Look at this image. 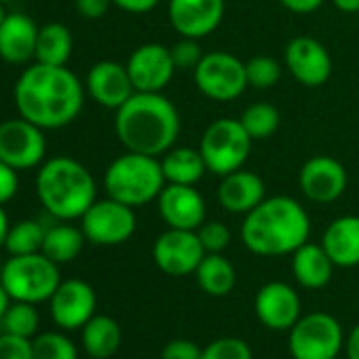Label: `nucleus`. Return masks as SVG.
Returning a JSON list of instances; mask_svg holds the SVG:
<instances>
[{"label":"nucleus","mask_w":359,"mask_h":359,"mask_svg":"<svg viewBox=\"0 0 359 359\" xmlns=\"http://www.w3.org/2000/svg\"><path fill=\"white\" fill-rule=\"evenodd\" d=\"M0 323H3L7 334L32 338L36 334V330H39V313H36L34 304L13 300Z\"/></svg>","instance_id":"nucleus-32"},{"label":"nucleus","mask_w":359,"mask_h":359,"mask_svg":"<svg viewBox=\"0 0 359 359\" xmlns=\"http://www.w3.org/2000/svg\"><path fill=\"white\" fill-rule=\"evenodd\" d=\"M127 72L135 91L142 93H163L171 83L175 64L171 60V49L158 43H146L137 47L127 60Z\"/></svg>","instance_id":"nucleus-14"},{"label":"nucleus","mask_w":359,"mask_h":359,"mask_svg":"<svg viewBox=\"0 0 359 359\" xmlns=\"http://www.w3.org/2000/svg\"><path fill=\"white\" fill-rule=\"evenodd\" d=\"M47 229L36 222V220H22L13 224L7 233L5 239V250L11 256H28V254H39L43 250Z\"/></svg>","instance_id":"nucleus-30"},{"label":"nucleus","mask_w":359,"mask_h":359,"mask_svg":"<svg viewBox=\"0 0 359 359\" xmlns=\"http://www.w3.org/2000/svg\"><path fill=\"white\" fill-rule=\"evenodd\" d=\"M165 184L167 182L158 156L129 150L116 156L104 173L106 195L133 210L152 203L161 195Z\"/></svg>","instance_id":"nucleus-5"},{"label":"nucleus","mask_w":359,"mask_h":359,"mask_svg":"<svg viewBox=\"0 0 359 359\" xmlns=\"http://www.w3.org/2000/svg\"><path fill=\"white\" fill-rule=\"evenodd\" d=\"M20 191V175L18 169L0 161V205L9 203Z\"/></svg>","instance_id":"nucleus-40"},{"label":"nucleus","mask_w":359,"mask_h":359,"mask_svg":"<svg viewBox=\"0 0 359 359\" xmlns=\"http://www.w3.org/2000/svg\"><path fill=\"white\" fill-rule=\"evenodd\" d=\"M3 266H5V264H3V262H0V275H3Z\"/></svg>","instance_id":"nucleus-49"},{"label":"nucleus","mask_w":359,"mask_h":359,"mask_svg":"<svg viewBox=\"0 0 359 359\" xmlns=\"http://www.w3.org/2000/svg\"><path fill=\"white\" fill-rule=\"evenodd\" d=\"M241 125L248 131V135L252 137V142H260L271 137L277 127H279V110L269 104V102H256L252 106H248L241 114Z\"/></svg>","instance_id":"nucleus-31"},{"label":"nucleus","mask_w":359,"mask_h":359,"mask_svg":"<svg viewBox=\"0 0 359 359\" xmlns=\"http://www.w3.org/2000/svg\"><path fill=\"white\" fill-rule=\"evenodd\" d=\"M45 129L28 118H9L0 123V161L13 169H32L45 161L47 140Z\"/></svg>","instance_id":"nucleus-11"},{"label":"nucleus","mask_w":359,"mask_h":359,"mask_svg":"<svg viewBox=\"0 0 359 359\" xmlns=\"http://www.w3.org/2000/svg\"><path fill=\"white\" fill-rule=\"evenodd\" d=\"M203 51L199 47L197 39H180L173 47H171V60L175 64V70H195L199 66V62L203 60Z\"/></svg>","instance_id":"nucleus-37"},{"label":"nucleus","mask_w":359,"mask_h":359,"mask_svg":"<svg viewBox=\"0 0 359 359\" xmlns=\"http://www.w3.org/2000/svg\"><path fill=\"white\" fill-rule=\"evenodd\" d=\"M0 3H11V0H0Z\"/></svg>","instance_id":"nucleus-50"},{"label":"nucleus","mask_w":359,"mask_h":359,"mask_svg":"<svg viewBox=\"0 0 359 359\" xmlns=\"http://www.w3.org/2000/svg\"><path fill=\"white\" fill-rule=\"evenodd\" d=\"M121 325L108 315H93L83 325V346L95 359L112 357L121 346Z\"/></svg>","instance_id":"nucleus-26"},{"label":"nucleus","mask_w":359,"mask_h":359,"mask_svg":"<svg viewBox=\"0 0 359 359\" xmlns=\"http://www.w3.org/2000/svg\"><path fill=\"white\" fill-rule=\"evenodd\" d=\"M11 224H9V216L7 212L0 205V245H5V239H7V233H9Z\"/></svg>","instance_id":"nucleus-46"},{"label":"nucleus","mask_w":359,"mask_h":359,"mask_svg":"<svg viewBox=\"0 0 359 359\" xmlns=\"http://www.w3.org/2000/svg\"><path fill=\"white\" fill-rule=\"evenodd\" d=\"M87 93L104 108L118 110L133 93V83L129 79L127 66L118 62H97L91 66L85 83Z\"/></svg>","instance_id":"nucleus-20"},{"label":"nucleus","mask_w":359,"mask_h":359,"mask_svg":"<svg viewBox=\"0 0 359 359\" xmlns=\"http://www.w3.org/2000/svg\"><path fill=\"white\" fill-rule=\"evenodd\" d=\"M34 359H76L74 342L57 332H45L32 340Z\"/></svg>","instance_id":"nucleus-33"},{"label":"nucleus","mask_w":359,"mask_h":359,"mask_svg":"<svg viewBox=\"0 0 359 359\" xmlns=\"http://www.w3.org/2000/svg\"><path fill=\"white\" fill-rule=\"evenodd\" d=\"M332 5L342 13H359V0H332Z\"/></svg>","instance_id":"nucleus-45"},{"label":"nucleus","mask_w":359,"mask_h":359,"mask_svg":"<svg viewBox=\"0 0 359 359\" xmlns=\"http://www.w3.org/2000/svg\"><path fill=\"white\" fill-rule=\"evenodd\" d=\"M72 32L64 24H45L39 28L34 60L47 66H66L72 55Z\"/></svg>","instance_id":"nucleus-28"},{"label":"nucleus","mask_w":359,"mask_h":359,"mask_svg":"<svg viewBox=\"0 0 359 359\" xmlns=\"http://www.w3.org/2000/svg\"><path fill=\"white\" fill-rule=\"evenodd\" d=\"M245 74H248V87L269 89L279 83L281 64L269 55H256L245 62Z\"/></svg>","instance_id":"nucleus-34"},{"label":"nucleus","mask_w":359,"mask_h":359,"mask_svg":"<svg viewBox=\"0 0 359 359\" xmlns=\"http://www.w3.org/2000/svg\"><path fill=\"white\" fill-rule=\"evenodd\" d=\"M114 112L116 137L129 152L163 156L180 135V114L163 93L135 91Z\"/></svg>","instance_id":"nucleus-2"},{"label":"nucleus","mask_w":359,"mask_h":359,"mask_svg":"<svg viewBox=\"0 0 359 359\" xmlns=\"http://www.w3.org/2000/svg\"><path fill=\"white\" fill-rule=\"evenodd\" d=\"M292 271L296 281L306 290H321L330 283L334 262L317 243H304L292 254Z\"/></svg>","instance_id":"nucleus-24"},{"label":"nucleus","mask_w":359,"mask_h":359,"mask_svg":"<svg viewBox=\"0 0 359 359\" xmlns=\"http://www.w3.org/2000/svg\"><path fill=\"white\" fill-rule=\"evenodd\" d=\"M281 7L292 11V13H298V15H306V13H313L317 11L323 0H279Z\"/></svg>","instance_id":"nucleus-43"},{"label":"nucleus","mask_w":359,"mask_h":359,"mask_svg":"<svg viewBox=\"0 0 359 359\" xmlns=\"http://www.w3.org/2000/svg\"><path fill=\"white\" fill-rule=\"evenodd\" d=\"M342 344V325L330 313H309L290 327V353L294 359H336Z\"/></svg>","instance_id":"nucleus-8"},{"label":"nucleus","mask_w":359,"mask_h":359,"mask_svg":"<svg viewBox=\"0 0 359 359\" xmlns=\"http://www.w3.org/2000/svg\"><path fill=\"white\" fill-rule=\"evenodd\" d=\"M0 359H34L32 340L5 332L0 336Z\"/></svg>","instance_id":"nucleus-38"},{"label":"nucleus","mask_w":359,"mask_h":359,"mask_svg":"<svg viewBox=\"0 0 359 359\" xmlns=\"http://www.w3.org/2000/svg\"><path fill=\"white\" fill-rule=\"evenodd\" d=\"M199 150L208 171L222 177L243 167L252 150V137L239 118H218L205 129Z\"/></svg>","instance_id":"nucleus-7"},{"label":"nucleus","mask_w":359,"mask_h":359,"mask_svg":"<svg viewBox=\"0 0 359 359\" xmlns=\"http://www.w3.org/2000/svg\"><path fill=\"white\" fill-rule=\"evenodd\" d=\"M13 95L20 116L41 129L70 125L85 104V87L72 70L39 62L22 72Z\"/></svg>","instance_id":"nucleus-1"},{"label":"nucleus","mask_w":359,"mask_h":359,"mask_svg":"<svg viewBox=\"0 0 359 359\" xmlns=\"http://www.w3.org/2000/svg\"><path fill=\"white\" fill-rule=\"evenodd\" d=\"M41 205L57 220H79L95 203L97 187L91 171L72 156H53L36 173Z\"/></svg>","instance_id":"nucleus-4"},{"label":"nucleus","mask_w":359,"mask_h":359,"mask_svg":"<svg viewBox=\"0 0 359 359\" xmlns=\"http://www.w3.org/2000/svg\"><path fill=\"white\" fill-rule=\"evenodd\" d=\"M201 355H203V348L197 342L175 338L163 346L161 359H201Z\"/></svg>","instance_id":"nucleus-39"},{"label":"nucleus","mask_w":359,"mask_h":359,"mask_svg":"<svg viewBox=\"0 0 359 359\" xmlns=\"http://www.w3.org/2000/svg\"><path fill=\"white\" fill-rule=\"evenodd\" d=\"M85 241L87 239L81 229H76L72 224H55V226L47 229L41 252L55 264H64V262L74 260L81 254Z\"/></svg>","instance_id":"nucleus-29"},{"label":"nucleus","mask_w":359,"mask_h":359,"mask_svg":"<svg viewBox=\"0 0 359 359\" xmlns=\"http://www.w3.org/2000/svg\"><path fill=\"white\" fill-rule=\"evenodd\" d=\"M311 235V218L306 210L292 197H266L241 224L243 245L256 256H287L306 243Z\"/></svg>","instance_id":"nucleus-3"},{"label":"nucleus","mask_w":359,"mask_h":359,"mask_svg":"<svg viewBox=\"0 0 359 359\" xmlns=\"http://www.w3.org/2000/svg\"><path fill=\"white\" fill-rule=\"evenodd\" d=\"M161 167L167 184H189L195 187L208 171L199 148H171L161 156Z\"/></svg>","instance_id":"nucleus-25"},{"label":"nucleus","mask_w":359,"mask_h":359,"mask_svg":"<svg viewBox=\"0 0 359 359\" xmlns=\"http://www.w3.org/2000/svg\"><path fill=\"white\" fill-rule=\"evenodd\" d=\"M0 283L9 292L11 300L39 304L51 300L53 292L62 283L60 269L43 252L28 256H11L0 275Z\"/></svg>","instance_id":"nucleus-6"},{"label":"nucleus","mask_w":359,"mask_h":359,"mask_svg":"<svg viewBox=\"0 0 359 359\" xmlns=\"http://www.w3.org/2000/svg\"><path fill=\"white\" fill-rule=\"evenodd\" d=\"M344 348H346L348 359H359V323L348 332V336L344 340Z\"/></svg>","instance_id":"nucleus-44"},{"label":"nucleus","mask_w":359,"mask_h":359,"mask_svg":"<svg viewBox=\"0 0 359 359\" xmlns=\"http://www.w3.org/2000/svg\"><path fill=\"white\" fill-rule=\"evenodd\" d=\"M169 22L184 39L212 34L224 18V0H169Z\"/></svg>","instance_id":"nucleus-17"},{"label":"nucleus","mask_w":359,"mask_h":359,"mask_svg":"<svg viewBox=\"0 0 359 359\" xmlns=\"http://www.w3.org/2000/svg\"><path fill=\"white\" fill-rule=\"evenodd\" d=\"M9 306H11V296L5 290V285L0 283V321H3V317H5V313H7Z\"/></svg>","instance_id":"nucleus-47"},{"label":"nucleus","mask_w":359,"mask_h":359,"mask_svg":"<svg viewBox=\"0 0 359 359\" xmlns=\"http://www.w3.org/2000/svg\"><path fill=\"white\" fill-rule=\"evenodd\" d=\"M7 11H5V3H0V26H3V22L7 20Z\"/></svg>","instance_id":"nucleus-48"},{"label":"nucleus","mask_w":359,"mask_h":359,"mask_svg":"<svg viewBox=\"0 0 359 359\" xmlns=\"http://www.w3.org/2000/svg\"><path fill=\"white\" fill-rule=\"evenodd\" d=\"M201 359H254L252 348L241 338H218L203 348Z\"/></svg>","instance_id":"nucleus-35"},{"label":"nucleus","mask_w":359,"mask_h":359,"mask_svg":"<svg viewBox=\"0 0 359 359\" xmlns=\"http://www.w3.org/2000/svg\"><path fill=\"white\" fill-rule=\"evenodd\" d=\"M195 277H197L199 287L205 294L216 296V298L231 294L237 283L235 266L222 254H205L201 264L195 271Z\"/></svg>","instance_id":"nucleus-27"},{"label":"nucleus","mask_w":359,"mask_h":359,"mask_svg":"<svg viewBox=\"0 0 359 359\" xmlns=\"http://www.w3.org/2000/svg\"><path fill=\"white\" fill-rule=\"evenodd\" d=\"M156 205L167 229L197 231L205 222V201L195 187L165 184Z\"/></svg>","instance_id":"nucleus-16"},{"label":"nucleus","mask_w":359,"mask_h":359,"mask_svg":"<svg viewBox=\"0 0 359 359\" xmlns=\"http://www.w3.org/2000/svg\"><path fill=\"white\" fill-rule=\"evenodd\" d=\"M254 309L260 323L271 330H290L302 317L296 290L283 281L264 283L256 294Z\"/></svg>","instance_id":"nucleus-19"},{"label":"nucleus","mask_w":359,"mask_h":359,"mask_svg":"<svg viewBox=\"0 0 359 359\" xmlns=\"http://www.w3.org/2000/svg\"><path fill=\"white\" fill-rule=\"evenodd\" d=\"M39 26L24 13H9L0 26V57L7 64L22 66L36 55Z\"/></svg>","instance_id":"nucleus-22"},{"label":"nucleus","mask_w":359,"mask_h":359,"mask_svg":"<svg viewBox=\"0 0 359 359\" xmlns=\"http://www.w3.org/2000/svg\"><path fill=\"white\" fill-rule=\"evenodd\" d=\"M334 266L351 269L359 264V216H340L330 222L321 241Z\"/></svg>","instance_id":"nucleus-23"},{"label":"nucleus","mask_w":359,"mask_h":359,"mask_svg":"<svg viewBox=\"0 0 359 359\" xmlns=\"http://www.w3.org/2000/svg\"><path fill=\"white\" fill-rule=\"evenodd\" d=\"M216 197L226 212L245 216L266 199V187L258 173L241 167L237 171L222 175Z\"/></svg>","instance_id":"nucleus-21"},{"label":"nucleus","mask_w":359,"mask_h":359,"mask_svg":"<svg viewBox=\"0 0 359 359\" xmlns=\"http://www.w3.org/2000/svg\"><path fill=\"white\" fill-rule=\"evenodd\" d=\"M135 214L133 208L116 199H95V203L83 214L81 231L87 241L95 245H121L131 239L135 233Z\"/></svg>","instance_id":"nucleus-10"},{"label":"nucleus","mask_w":359,"mask_h":359,"mask_svg":"<svg viewBox=\"0 0 359 359\" xmlns=\"http://www.w3.org/2000/svg\"><path fill=\"white\" fill-rule=\"evenodd\" d=\"M285 68L304 87H319L332 74V57L327 49L313 36H296L283 51Z\"/></svg>","instance_id":"nucleus-15"},{"label":"nucleus","mask_w":359,"mask_h":359,"mask_svg":"<svg viewBox=\"0 0 359 359\" xmlns=\"http://www.w3.org/2000/svg\"><path fill=\"white\" fill-rule=\"evenodd\" d=\"M112 5H116L118 9L127 11V13H148L152 11L156 5H158V0H112Z\"/></svg>","instance_id":"nucleus-42"},{"label":"nucleus","mask_w":359,"mask_h":359,"mask_svg":"<svg viewBox=\"0 0 359 359\" xmlns=\"http://www.w3.org/2000/svg\"><path fill=\"white\" fill-rule=\"evenodd\" d=\"M112 0H74L76 11L85 20H100L108 13Z\"/></svg>","instance_id":"nucleus-41"},{"label":"nucleus","mask_w":359,"mask_h":359,"mask_svg":"<svg viewBox=\"0 0 359 359\" xmlns=\"http://www.w3.org/2000/svg\"><path fill=\"white\" fill-rule=\"evenodd\" d=\"M95 306H97L95 292L83 279L62 281L51 296L53 321L64 330L83 327L95 315Z\"/></svg>","instance_id":"nucleus-18"},{"label":"nucleus","mask_w":359,"mask_h":359,"mask_svg":"<svg viewBox=\"0 0 359 359\" xmlns=\"http://www.w3.org/2000/svg\"><path fill=\"white\" fill-rule=\"evenodd\" d=\"M197 235H199V241L205 250V254H222L229 243H231V231L226 224L218 222V220H210V222H203L199 229H197Z\"/></svg>","instance_id":"nucleus-36"},{"label":"nucleus","mask_w":359,"mask_h":359,"mask_svg":"<svg viewBox=\"0 0 359 359\" xmlns=\"http://www.w3.org/2000/svg\"><path fill=\"white\" fill-rule=\"evenodd\" d=\"M205 256L197 231L167 229L152 245L154 264L171 277H187L197 271Z\"/></svg>","instance_id":"nucleus-12"},{"label":"nucleus","mask_w":359,"mask_h":359,"mask_svg":"<svg viewBox=\"0 0 359 359\" xmlns=\"http://www.w3.org/2000/svg\"><path fill=\"white\" fill-rule=\"evenodd\" d=\"M193 74L197 89L214 102H233L248 89L245 62L229 51L205 53Z\"/></svg>","instance_id":"nucleus-9"},{"label":"nucleus","mask_w":359,"mask_h":359,"mask_svg":"<svg viewBox=\"0 0 359 359\" xmlns=\"http://www.w3.org/2000/svg\"><path fill=\"white\" fill-rule=\"evenodd\" d=\"M346 169L340 161L327 154H317L309 158L298 173L300 193L317 205L334 203L346 191Z\"/></svg>","instance_id":"nucleus-13"}]
</instances>
